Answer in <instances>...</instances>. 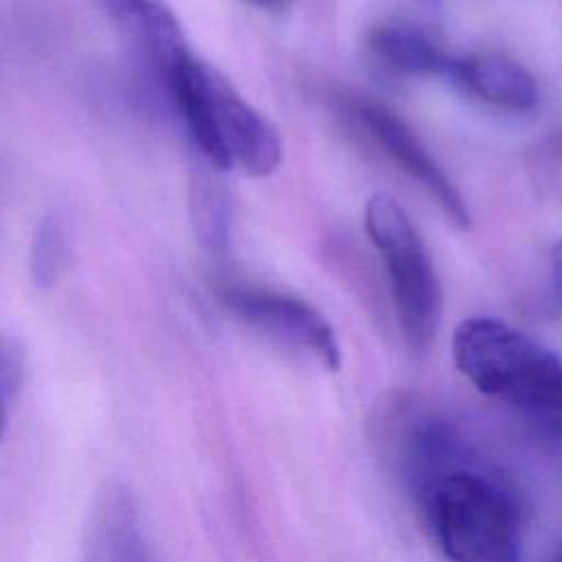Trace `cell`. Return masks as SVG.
Here are the masks:
<instances>
[{
    "mask_svg": "<svg viewBox=\"0 0 562 562\" xmlns=\"http://www.w3.org/2000/svg\"><path fill=\"white\" fill-rule=\"evenodd\" d=\"M408 492L450 562H520V507L494 474L468 459V450Z\"/></svg>",
    "mask_w": 562,
    "mask_h": 562,
    "instance_id": "7a4b0ae2",
    "label": "cell"
},
{
    "mask_svg": "<svg viewBox=\"0 0 562 562\" xmlns=\"http://www.w3.org/2000/svg\"><path fill=\"white\" fill-rule=\"evenodd\" d=\"M162 81L191 143L213 169L248 178L279 169L283 143L277 127L213 64L189 50Z\"/></svg>",
    "mask_w": 562,
    "mask_h": 562,
    "instance_id": "6da1fadb",
    "label": "cell"
},
{
    "mask_svg": "<svg viewBox=\"0 0 562 562\" xmlns=\"http://www.w3.org/2000/svg\"><path fill=\"white\" fill-rule=\"evenodd\" d=\"M362 222L384 263L400 331L415 351H426L437 336L443 305L426 241L406 209L386 191L367 200Z\"/></svg>",
    "mask_w": 562,
    "mask_h": 562,
    "instance_id": "277c9868",
    "label": "cell"
},
{
    "mask_svg": "<svg viewBox=\"0 0 562 562\" xmlns=\"http://www.w3.org/2000/svg\"><path fill=\"white\" fill-rule=\"evenodd\" d=\"M68 257V224L57 211L48 213L35 228L29 250V272L35 288H50Z\"/></svg>",
    "mask_w": 562,
    "mask_h": 562,
    "instance_id": "8fae6325",
    "label": "cell"
},
{
    "mask_svg": "<svg viewBox=\"0 0 562 562\" xmlns=\"http://www.w3.org/2000/svg\"><path fill=\"white\" fill-rule=\"evenodd\" d=\"M220 296L222 303L246 325L305 353L327 371L340 369L342 349L331 323L321 310L301 296L235 283L224 285Z\"/></svg>",
    "mask_w": 562,
    "mask_h": 562,
    "instance_id": "5b68a950",
    "label": "cell"
},
{
    "mask_svg": "<svg viewBox=\"0 0 562 562\" xmlns=\"http://www.w3.org/2000/svg\"><path fill=\"white\" fill-rule=\"evenodd\" d=\"M369 57L386 72L400 77H446L452 55L422 29L386 22L367 33Z\"/></svg>",
    "mask_w": 562,
    "mask_h": 562,
    "instance_id": "9c48e42d",
    "label": "cell"
},
{
    "mask_svg": "<svg viewBox=\"0 0 562 562\" xmlns=\"http://www.w3.org/2000/svg\"><path fill=\"white\" fill-rule=\"evenodd\" d=\"M349 110L380 151H384L411 180H415L457 228L468 231L472 215L463 193L417 132L393 110L371 99H353L349 101Z\"/></svg>",
    "mask_w": 562,
    "mask_h": 562,
    "instance_id": "8992f818",
    "label": "cell"
},
{
    "mask_svg": "<svg viewBox=\"0 0 562 562\" xmlns=\"http://www.w3.org/2000/svg\"><path fill=\"white\" fill-rule=\"evenodd\" d=\"M191 209L200 244L217 257L224 255L231 233V213L224 193L217 191L211 182L198 180L193 184Z\"/></svg>",
    "mask_w": 562,
    "mask_h": 562,
    "instance_id": "7c38bea8",
    "label": "cell"
},
{
    "mask_svg": "<svg viewBox=\"0 0 562 562\" xmlns=\"http://www.w3.org/2000/svg\"><path fill=\"white\" fill-rule=\"evenodd\" d=\"M446 79L465 94L507 112H529L540 101L536 77L501 55H452Z\"/></svg>",
    "mask_w": 562,
    "mask_h": 562,
    "instance_id": "52a82bcc",
    "label": "cell"
},
{
    "mask_svg": "<svg viewBox=\"0 0 562 562\" xmlns=\"http://www.w3.org/2000/svg\"><path fill=\"white\" fill-rule=\"evenodd\" d=\"M560 562H562V555H560Z\"/></svg>",
    "mask_w": 562,
    "mask_h": 562,
    "instance_id": "e0dca14e",
    "label": "cell"
},
{
    "mask_svg": "<svg viewBox=\"0 0 562 562\" xmlns=\"http://www.w3.org/2000/svg\"><path fill=\"white\" fill-rule=\"evenodd\" d=\"M549 292L555 307H562V237L549 252Z\"/></svg>",
    "mask_w": 562,
    "mask_h": 562,
    "instance_id": "5bb4252c",
    "label": "cell"
},
{
    "mask_svg": "<svg viewBox=\"0 0 562 562\" xmlns=\"http://www.w3.org/2000/svg\"><path fill=\"white\" fill-rule=\"evenodd\" d=\"M419 2H424V4H428V7H437V4H439V0H419Z\"/></svg>",
    "mask_w": 562,
    "mask_h": 562,
    "instance_id": "2e32d148",
    "label": "cell"
},
{
    "mask_svg": "<svg viewBox=\"0 0 562 562\" xmlns=\"http://www.w3.org/2000/svg\"><path fill=\"white\" fill-rule=\"evenodd\" d=\"M94 562H151L136 509L121 490H108L94 516L92 527Z\"/></svg>",
    "mask_w": 562,
    "mask_h": 562,
    "instance_id": "30bf717a",
    "label": "cell"
},
{
    "mask_svg": "<svg viewBox=\"0 0 562 562\" xmlns=\"http://www.w3.org/2000/svg\"><path fill=\"white\" fill-rule=\"evenodd\" d=\"M24 380V351L18 340L4 338L0 351V400H2V424L7 428L11 417L13 400L20 393Z\"/></svg>",
    "mask_w": 562,
    "mask_h": 562,
    "instance_id": "4fadbf2b",
    "label": "cell"
},
{
    "mask_svg": "<svg viewBox=\"0 0 562 562\" xmlns=\"http://www.w3.org/2000/svg\"><path fill=\"white\" fill-rule=\"evenodd\" d=\"M112 24L134 44L151 66L165 75L184 53V31L167 0H97Z\"/></svg>",
    "mask_w": 562,
    "mask_h": 562,
    "instance_id": "ba28073f",
    "label": "cell"
},
{
    "mask_svg": "<svg viewBox=\"0 0 562 562\" xmlns=\"http://www.w3.org/2000/svg\"><path fill=\"white\" fill-rule=\"evenodd\" d=\"M452 360L476 391L562 439V358L553 349L501 318L470 316L452 334Z\"/></svg>",
    "mask_w": 562,
    "mask_h": 562,
    "instance_id": "3957f363",
    "label": "cell"
},
{
    "mask_svg": "<svg viewBox=\"0 0 562 562\" xmlns=\"http://www.w3.org/2000/svg\"><path fill=\"white\" fill-rule=\"evenodd\" d=\"M241 2L263 11H285L294 0H241Z\"/></svg>",
    "mask_w": 562,
    "mask_h": 562,
    "instance_id": "9a60e30c",
    "label": "cell"
}]
</instances>
